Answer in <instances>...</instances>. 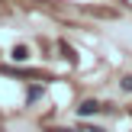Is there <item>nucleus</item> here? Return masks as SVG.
<instances>
[{
    "label": "nucleus",
    "mask_w": 132,
    "mask_h": 132,
    "mask_svg": "<svg viewBox=\"0 0 132 132\" xmlns=\"http://www.w3.org/2000/svg\"><path fill=\"white\" fill-rule=\"evenodd\" d=\"M39 97H42V87H32V90H29V103H36Z\"/></svg>",
    "instance_id": "nucleus-3"
},
{
    "label": "nucleus",
    "mask_w": 132,
    "mask_h": 132,
    "mask_svg": "<svg viewBox=\"0 0 132 132\" xmlns=\"http://www.w3.org/2000/svg\"><path fill=\"white\" fill-rule=\"evenodd\" d=\"M26 58H29V48L26 45H16L13 48V61H26Z\"/></svg>",
    "instance_id": "nucleus-2"
},
{
    "label": "nucleus",
    "mask_w": 132,
    "mask_h": 132,
    "mask_svg": "<svg viewBox=\"0 0 132 132\" xmlns=\"http://www.w3.org/2000/svg\"><path fill=\"white\" fill-rule=\"evenodd\" d=\"M122 90H129V94H132V74L126 77V81H122Z\"/></svg>",
    "instance_id": "nucleus-4"
},
{
    "label": "nucleus",
    "mask_w": 132,
    "mask_h": 132,
    "mask_svg": "<svg viewBox=\"0 0 132 132\" xmlns=\"http://www.w3.org/2000/svg\"><path fill=\"white\" fill-rule=\"evenodd\" d=\"M100 103H97V100H84L81 103V106H77V116H94V113H100Z\"/></svg>",
    "instance_id": "nucleus-1"
}]
</instances>
